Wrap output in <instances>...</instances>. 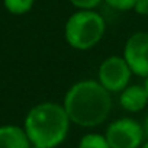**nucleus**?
<instances>
[{
  "instance_id": "nucleus-1",
  "label": "nucleus",
  "mask_w": 148,
  "mask_h": 148,
  "mask_svg": "<svg viewBox=\"0 0 148 148\" xmlns=\"http://www.w3.org/2000/svg\"><path fill=\"white\" fill-rule=\"evenodd\" d=\"M62 108L71 123L96 128L110 115L112 95L97 80H80L65 92Z\"/></svg>"
},
{
  "instance_id": "nucleus-2",
  "label": "nucleus",
  "mask_w": 148,
  "mask_h": 148,
  "mask_svg": "<svg viewBox=\"0 0 148 148\" xmlns=\"http://www.w3.org/2000/svg\"><path fill=\"white\" fill-rule=\"evenodd\" d=\"M70 119L62 105L42 102L35 105L25 116L23 129L32 145L42 148H57L70 131Z\"/></svg>"
},
{
  "instance_id": "nucleus-3",
  "label": "nucleus",
  "mask_w": 148,
  "mask_h": 148,
  "mask_svg": "<svg viewBox=\"0 0 148 148\" xmlns=\"http://www.w3.org/2000/svg\"><path fill=\"white\" fill-rule=\"evenodd\" d=\"M106 32V22L96 10H77L64 25V38L68 47L87 51L96 47Z\"/></svg>"
},
{
  "instance_id": "nucleus-4",
  "label": "nucleus",
  "mask_w": 148,
  "mask_h": 148,
  "mask_svg": "<svg viewBox=\"0 0 148 148\" xmlns=\"http://www.w3.org/2000/svg\"><path fill=\"white\" fill-rule=\"evenodd\" d=\"M105 136L110 148H141L145 139L142 123L132 118H119L110 122Z\"/></svg>"
},
{
  "instance_id": "nucleus-5",
  "label": "nucleus",
  "mask_w": 148,
  "mask_h": 148,
  "mask_svg": "<svg viewBox=\"0 0 148 148\" xmlns=\"http://www.w3.org/2000/svg\"><path fill=\"white\" fill-rule=\"evenodd\" d=\"M132 71L123 57L110 55L103 60L97 70V82L110 93H121L129 86Z\"/></svg>"
},
{
  "instance_id": "nucleus-6",
  "label": "nucleus",
  "mask_w": 148,
  "mask_h": 148,
  "mask_svg": "<svg viewBox=\"0 0 148 148\" xmlns=\"http://www.w3.org/2000/svg\"><path fill=\"white\" fill-rule=\"evenodd\" d=\"M122 57L132 74L142 79L148 77V32L139 31L132 34L125 42Z\"/></svg>"
},
{
  "instance_id": "nucleus-7",
  "label": "nucleus",
  "mask_w": 148,
  "mask_h": 148,
  "mask_svg": "<svg viewBox=\"0 0 148 148\" xmlns=\"http://www.w3.org/2000/svg\"><path fill=\"white\" fill-rule=\"evenodd\" d=\"M119 105L123 110L136 113L148 105V93L144 84H131L119 93Z\"/></svg>"
},
{
  "instance_id": "nucleus-8",
  "label": "nucleus",
  "mask_w": 148,
  "mask_h": 148,
  "mask_svg": "<svg viewBox=\"0 0 148 148\" xmlns=\"http://www.w3.org/2000/svg\"><path fill=\"white\" fill-rule=\"evenodd\" d=\"M0 148H32V144L23 126L2 125L0 126Z\"/></svg>"
},
{
  "instance_id": "nucleus-9",
  "label": "nucleus",
  "mask_w": 148,
  "mask_h": 148,
  "mask_svg": "<svg viewBox=\"0 0 148 148\" xmlns=\"http://www.w3.org/2000/svg\"><path fill=\"white\" fill-rule=\"evenodd\" d=\"M77 148H110V147L103 134L90 132V134H86L82 136Z\"/></svg>"
},
{
  "instance_id": "nucleus-10",
  "label": "nucleus",
  "mask_w": 148,
  "mask_h": 148,
  "mask_svg": "<svg viewBox=\"0 0 148 148\" xmlns=\"http://www.w3.org/2000/svg\"><path fill=\"white\" fill-rule=\"evenodd\" d=\"M3 3L12 15H25L34 8L35 0H3Z\"/></svg>"
},
{
  "instance_id": "nucleus-11",
  "label": "nucleus",
  "mask_w": 148,
  "mask_h": 148,
  "mask_svg": "<svg viewBox=\"0 0 148 148\" xmlns=\"http://www.w3.org/2000/svg\"><path fill=\"white\" fill-rule=\"evenodd\" d=\"M106 3V6H109L113 10L118 12H128V10H134L136 0H103Z\"/></svg>"
},
{
  "instance_id": "nucleus-12",
  "label": "nucleus",
  "mask_w": 148,
  "mask_h": 148,
  "mask_svg": "<svg viewBox=\"0 0 148 148\" xmlns=\"http://www.w3.org/2000/svg\"><path fill=\"white\" fill-rule=\"evenodd\" d=\"M77 10H95L103 0H68Z\"/></svg>"
},
{
  "instance_id": "nucleus-13",
  "label": "nucleus",
  "mask_w": 148,
  "mask_h": 148,
  "mask_svg": "<svg viewBox=\"0 0 148 148\" xmlns=\"http://www.w3.org/2000/svg\"><path fill=\"white\" fill-rule=\"evenodd\" d=\"M134 12L141 16H148V0H136Z\"/></svg>"
},
{
  "instance_id": "nucleus-14",
  "label": "nucleus",
  "mask_w": 148,
  "mask_h": 148,
  "mask_svg": "<svg viewBox=\"0 0 148 148\" xmlns=\"http://www.w3.org/2000/svg\"><path fill=\"white\" fill-rule=\"evenodd\" d=\"M142 129H144V135H145V138L148 139V115L144 118V121H142Z\"/></svg>"
},
{
  "instance_id": "nucleus-15",
  "label": "nucleus",
  "mask_w": 148,
  "mask_h": 148,
  "mask_svg": "<svg viewBox=\"0 0 148 148\" xmlns=\"http://www.w3.org/2000/svg\"><path fill=\"white\" fill-rule=\"evenodd\" d=\"M144 87H145V90H147V93H148V77L144 79Z\"/></svg>"
},
{
  "instance_id": "nucleus-16",
  "label": "nucleus",
  "mask_w": 148,
  "mask_h": 148,
  "mask_svg": "<svg viewBox=\"0 0 148 148\" xmlns=\"http://www.w3.org/2000/svg\"><path fill=\"white\" fill-rule=\"evenodd\" d=\"M141 148H148V139H147V141H145V142L141 145Z\"/></svg>"
},
{
  "instance_id": "nucleus-17",
  "label": "nucleus",
  "mask_w": 148,
  "mask_h": 148,
  "mask_svg": "<svg viewBox=\"0 0 148 148\" xmlns=\"http://www.w3.org/2000/svg\"><path fill=\"white\" fill-rule=\"evenodd\" d=\"M32 148H42V147H35V145H32Z\"/></svg>"
}]
</instances>
